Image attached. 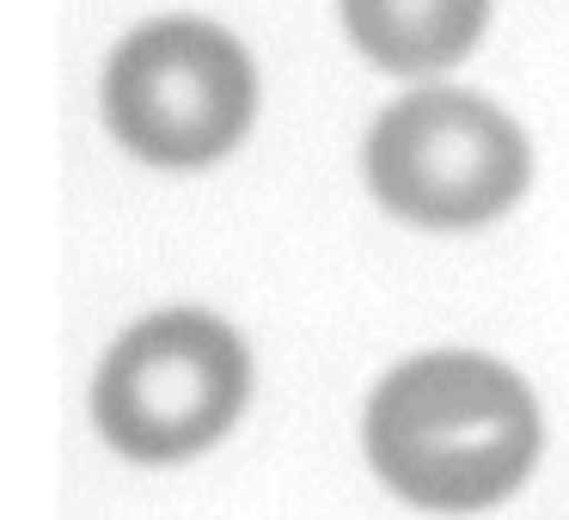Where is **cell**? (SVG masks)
<instances>
[{"instance_id":"obj_2","label":"cell","mask_w":569,"mask_h":520,"mask_svg":"<svg viewBox=\"0 0 569 520\" xmlns=\"http://www.w3.org/2000/svg\"><path fill=\"white\" fill-rule=\"evenodd\" d=\"M246 343L209 312H153L111 349L92 386L104 441L129 459H190L246 410Z\"/></svg>"},{"instance_id":"obj_1","label":"cell","mask_w":569,"mask_h":520,"mask_svg":"<svg viewBox=\"0 0 569 520\" xmlns=\"http://www.w3.org/2000/svg\"><path fill=\"white\" fill-rule=\"evenodd\" d=\"M368 459L405 502L490 508L539 459V404L490 356H417L373 392Z\"/></svg>"},{"instance_id":"obj_4","label":"cell","mask_w":569,"mask_h":520,"mask_svg":"<svg viewBox=\"0 0 569 520\" xmlns=\"http://www.w3.org/2000/svg\"><path fill=\"white\" fill-rule=\"evenodd\" d=\"M527 141L471 92H410L373 123V197L417 227H478L527 190Z\"/></svg>"},{"instance_id":"obj_5","label":"cell","mask_w":569,"mask_h":520,"mask_svg":"<svg viewBox=\"0 0 569 520\" xmlns=\"http://www.w3.org/2000/svg\"><path fill=\"white\" fill-rule=\"evenodd\" d=\"M490 0H343V26L392 74H429L478 43Z\"/></svg>"},{"instance_id":"obj_3","label":"cell","mask_w":569,"mask_h":520,"mask_svg":"<svg viewBox=\"0 0 569 520\" xmlns=\"http://www.w3.org/2000/svg\"><path fill=\"white\" fill-rule=\"evenodd\" d=\"M258 74L227 31L202 19H160L117 50L104 74V117L117 141L153 166H209L251 129Z\"/></svg>"}]
</instances>
